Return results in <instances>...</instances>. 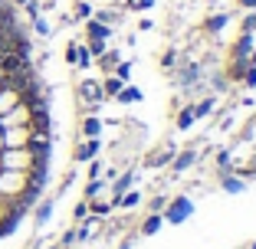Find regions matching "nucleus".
Masks as SVG:
<instances>
[{
	"label": "nucleus",
	"instance_id": "obj_1",
	"mask_svg": "<svg viewBox=\"0 0 256 249\" xmlns=\"http://www.w3.org/2000/svg\"><path fill=\"white\" fill-rule=\"evenodd\" d=\"M36 164L30 148H4L0 151V171H30Z\"/></svg>",
	"mask_w": 256,
	"mask_h": 249
},
{
	"label": "nucleus",
	"instance_id": "obj_2",
	"mask_svg": "<svg viewBox=\"0 0 256 249\" xmlns=\"http://www.w3.org/2000/svg\"><path fill=\"white\" fill-rule=\"evenodd\" d=\"M26 190V171H0V200L20 197Z\"/></svg>",
	"mask_w": 256,
	"mask_h": 249
},
{
	"label": "nucleus",
	"instance_id": "obj_3",
	"mask_svg": "<svg viewBox=\"0 0 256 249\" xmlns=\"http://www.w3.org/2000/svg\"><path fill=\"white\" fill-rule=\"evenodd\" d=\"M33 138L30 125H14V128H4V144L7 148H26V141Z\"/></svg>",
	"mask_w": 256,
	"mask_h": 249
},
{
	"label": "nucleus",
	"instance_id": "obj_4",
	"mask_svg": "<svg viewBox=\"0 0 256 249\" xmlns=\"http://www.w3.org/2000/svg\"><path fill=\"white\" fill-rule=\"evenodd\" d=\"M0 121H4V128H14V125H30V108H26V105L20 102V105L10 108V112L4 115Z\"/></svg>",
	"mask_w": 256,
	"mask_h": 249
},
{
	"label": "nucleus",
	"instance_id": "obj_5",
	"mask_svg": "<svg viewBox=\"0 0 256 249\" xmlns=\"http://www.w3.org/2000/svg\"><path fill=\"white\" fill-rule=\"evenodd\" d=\"M16 105H20V92H16L14 85H4V89H0V118Z\"/></svg>",
	"mask_w": 256,
	"mask_h": 249
},
{
	"label": "nucleus",
	"instance_id": "obj_6",
	"mask_svg": "<svg viewBox=\"0 0 256 249\" xmlns=\"http://www.w3.org/2000/svg\"><path fill=\"white\" fill-rule=\"evenodd\" d=\"M96 151H98V141H96V138H89V141L76 151V158H79V161H89V158H96Z\"/></svg>",
	"mask_w": 256,
	"mask_h": 249
},
{
	"label": "nucleus",
	"instance_id": "obj_7",
	"mask_svg": "<svg viewBox=\"0 0 256 249\" xmlns=\"http://www.w3.org/2000/svg\"><path fill=\"white\" fill-rule=\"evenodd\" d=\"M89 36L92 39H108V26L98 20H89Z\"/></svg>",
	"mask_w": 256,
	"mask_h": 249
},
{
	"label": "nucleus",
	"instance_id": "obj_8",
	"mask_svg": "<svg viewBox=\"0 0 256 249\" xmlns=\"http://www.w3.org/2000/svg\"><path fill=\"white\" fill-rule=\"evenodd\" d=\"M82 95L89 98V102H98V98H102V89H98L96 82H82Z\"/></svg>",
	"mask_w": 256,
	"mask_h": 249
},
{
	"label": "nucleus",
	"instance_id": "obj_9",
	"mask_svg": "<svg viewBox=\"0 0 256 249\" xmlns=\"http://www.w3.org/2000/svg\"><path fill=\"white\" fill-rule=\"evenodd\" d=\"M98 128H102V121H98V118H89V121L82 125V131H86L89 138H96V135H98Z\"/></svg>",
	"mask_w": 256,
	"mask_h": 249
},
{
	"label": "nucleus",
	"instance_id": "obj_10",
	"mask_svg": "<svg viewBox=\"0 0 256 249\" xmlns=\"http://www.w3.org/2000/svg\"><path fill=\"white\" fill-rule=\"evenodd\" d=\"M138 98H142V92H138V89H122L118 92V102H138Z\"/></svg>",
	"mask_w": 256,
	"mask_h": 249
},
{
	"label": "nucleus",
	"instance_id": "obj_11",
	"mask_svg": "<svg viewBox=\"0 0 256 249\" xmlns=\"http://www.w3.org/2000/svg\"><path fill=\"white\" fill-rule=\"evenodd\" d=\"M89 59H92V53H89V49H76V62H79V66H89Z\"/></svg>",
	"mask_w": 256,
	"mask_h": 249
},
{
	"label": "nucleus",
	"instance_id": "obj_12",
	"mask_svg": "<svg viewBox=\"0 0 256 249\" xmlns=\"http://www.w3.org/2000/svg\"><path fill=\"white\" fill-rule=\"evenodd\" d=\"M50 213H53V204H43L36 210V220H40V223H46V220H50Z\"/></svg>",
	"mask_w": 256,
	"mask_h": 249
},
{
	"label": "nucleus",
	"instance_id": "obj_13",
	"mask_svg": "<svg viewBox=\"0 0 256 249\" xmlns=\"http://www.w3.org/2000/svg\"><path fill=\"white\" fill-rule=\"evenodd\" d=\"M89 53L92 56H102V53H106V43H102V39H92V43H89Z\"/></svg>",
	"mask_w": 256,
	"mask_h": 249
},
{
	"label": "nucleus",
	"instance_id": "obj_14",
	"mask_svg": "<svg viewBox=\"0 0 256 249\" xmlns=\"http://www.w3.org/2000/svg\"><path fill=\"white\" fill-rule=\"evenodd\" d=\"M23 7H26V13H30V20H36V16H40V3H36V0H26Z\"/></svg>",
	"mask_w": 256,
	"mask_h": 249
},
{
	"label": "nucleus",
	"instance_id": "obj_15",
	"mask_svg": "<svg viewBox=\"0 0 256 249\" xmlns=\"http://www.w3.org/2000/svg\"><path fill=\"white\" fill-rule=\"evenodd\" d=\"M106 92H108V95H118V92H122V82H118V79H108V82H106Z\"/></svg>",
	"mask_w": 256,
	"mask_h": 249
},
{
	"label": "nucleus",
	"instance_id": "obj_16",
	"mask_svg": "<svg viewBox=\"0 0 256 249\" xmlns=\"http://www.w3.org/2000/svg\"><path fill=\"white\" fill-rule=\"evenodd\" d=\"M33 26H36V33H40V36H46V33H50V26H46V23L40 20V16H36V20H33Z\"/></svg>",
	"mask_w": 256,
	"mask_h": 249
},
{
	"label": "nucleus",
	"instance_id": "obj_17",
	"mask_svg": "<svg viewBox=\"0 0 256 249\" xmlns=\"http://www.w3.org/2000/svg\"><path fill=\"white\" fill-rule=\"evenodd\" d=\"M128 7H138V10H144V7H151V0H125Z\"/></svg>",
	"mask_w": 256,
	"mask_h": 249
},
{
	"label": "nucleus",
	"instance_id": "obj_18",
	"mask_svg": "<svg viewBox=\"0 0 256 249\" xmlns=\"http://www.w3.org/2000/svg\"><path fill=\"white\" fill-rule=\"evenodd\" d=\"M190 121H194V112H184V115H181V121H178V125H181V128H188Z\"/></svg>",
	"mask_w": 256,
	"mask_h": 249
},
{
	"label": "nucleus",
	"instance_id": "obj_19",
	"mask_svg": "<svg viewBox=\"0 0 256 249\" xmlns=\"http://www.w3.org/2000/svg\"><path fill=\"white\" fill-rule=\"evenodd\" d=\"M190 161H194V154H184V158H181V161H178V171H184V167H188V164H190Z\"/></svg>",
	"mask_w": 256,
	"mask_h": 249
},
{
	"label": "nucleus",
	"instance_id": "obj_20",
	"mask_svg": "<svg viewBox=\"0 0 256 249\" xmlns=\"http://www.w3.org/2000/svg\"><path fill=\"white\" fill-rule=\"evenodd\" d=\"M135 200H138V194H125V197H122V204H125V207H132Z\"/></svg>",
	"mask_w": 256,
	"mask_h": 249
},
{
	"label": "nucleus",
	"instance_id": "obj_21",
	"mask_svg": "<svg viewBox=\"0 0 256 249\" xmlns=\"http://www.w3.org/2000/svg\"><path fill=\"white\" fill-rule=\"evenodd\" d=\"M224 23H226V16H214V20H210V30H217V26H224Z\"/></svg>",
	"mask_w": 256,
	"mask_h": 249
},
{
	"label": "nucleus",
	"instance_id": "obj_22",
	"mask_svg": "<svg viewBox=\"0 0 256 249\" xmlns=\"http://www.w3.org/2000/svg\"><path fill=\"white\" fill-rule=\"evenodd\" d=\"M4 148H7V144H4V128H0V151H4Z\"/></svg>",
	"mask_w": 256,
	"mask_h": 249
},
{
	"label": "nucleus",
	"instance_id": "obj_23",
	"mask_svg": "<svg viewBox=\"0 0 256 249\" xmlns=\"http://www.w3.org/2000/svg\"><path fill=\"white\" fill-rule=\"evenodd\" d=\"M240 3H243V7H253V3H256V0H240Z\"/></svg>",
	"mask_w": 256,
	"mask_h": 249
},
{
	"label": "nucleus",
	"instance_id": "obj_24",
	"mask_svg": "<svg viewBox=\"0 0 256 249\" xmlns=\"http://www.w3.org/2000/svg\"><path fill=\"white\" fill-rule=\"evenodd\" d=\"M14 3H26V0H14Z\"/></svg>",
	"mask_w": 256,
	"mask_h": 249
},
{
	"label": "nucleus",
	"instance_id": "obj_25",
	"mask_svg": "<svg viewBox=\"0 0 256 249\" xmlns=\"http://www.w3.org/2000/svg\"><path fill=\"white\" fill-rule=\"evenodd\" d=\"M0 89H4V82H0Z\"/></svg>",
	"mask_w": 256,
	"mask_h": 249
}]
</instances>
